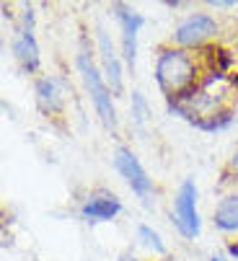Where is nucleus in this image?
<instances>
[{
  "label": "nucleus",
  "mask_w": 238,
  "mask_h": 261,
  "mask_svg": "<svg viewBox=\"0 0 238 261\" xmlns=\"http://www.w3.org/2000/svg\"><path fill=\"white\" fill-rule=\"evenodd\" d=\"M114 16L119 18V26H122V57L130 67H135V60H137V36H140V29L145 23L142 13H137L135 8L125 6V3H114Z\"/></svg>",
  "instance_id": "nucleus-6"
},
{
  "label": "nucleus",
  "mask_w": 238,
  "mask_h": 261,
  "mask_svg": "<svg viewBox=\"0 0 238 261\" xmlns=\"http://www.w3.org/2000/svg\"><path fill=\"white\" fill-rule=\"evenodd\" d=\"M197 78V65L194 57L181 49V47H171L163 49L155 60V83L169 98H184V93L194 86Z\"/></svg>",
  "instance_id": "nucleus-1"
},
{
  "label": "nucleus",
  "mask_w": 238,
  "mask_h": 261,
  "mask_svg": "<svg viewBox=\"0 0 238 261\" xmlns=\"http://www.w3.org/2000/svg\"><path fill=\"white\" fill-rule=\"evenodd\" d=\"M132 117L137 127H142L148 119V101L142 98V93H132Z\"/></svg>",
  "instance_id": "nucleus-13"
},
{
  "label": "nucleus",
  "mask_w": 238,
  "mask_h": 261,
  "mask_svg": "<svg viewBox=\"0 0 238 261\" xmlns=\"http://www.w3.org/2000/svg\"><path fill=\"white\" fill-rule=\"evenodd\" d=\"M114 166H116L119 176L127 181V186H130V189H132L142 202H148V199L153 197V192H155L153 178L148 176V171L142 168L140 158L130 150V147H116V153H114Z\"/></svg>",
  "instance_id": "nucleus-4"
},
{
  "label": "nucleus",
  "mask_w": 238,
  "mask_h": 261,
  "mask_svg": "<svg viewBox=\"0 0 238 261\" xmlns=\"http://www.w3.org/2000/svg\"><path fill=\"white\" fill-rule=\"evenodd\" d=\"M233 171L238 173V150H235V155H233Z\"/></svg>",
  "instance_id": "nucleus-15"
},
{
  "label": "nucleus",
  "mask_w": 238,
  "mask_h": 261,
  "mask_svg": "<svg viewBox=\"0 0 238 261\" xmlns=\"http://www.w3.org/2000/svg\"><path fill=\"white\" fill-rule=\"evenodd\" d=\"M218 34V21L210 13H192L186 16L176 31H174V42L184 49V47H197Z\"/></svg>",
  "instance_id": "nucleus-5"
},
{
  "label": "nucleus",
  "mask_w": 238,
  "mask_h": 261,
  "mask_svg": "<svg viewBox=\"0 0 238 261\" xmlns=\"http://www.w3.org/2000/svg\"><path fill=\"white\" fill-rule=\"evenodd\" d=\"M197 184L192 178H184L179 192H176V199H174V222L179 233L186 238V241H194L197 236L202 233V220H200V210H197Z\"/></svg>",
  "instance_id": "nucleus-3"
},
{
  "label": "nucleus",
  "mask_w": 238,
  "mask_h": 261,
  "mask_svg": "<svg viewBox=\"0 0 238 261\" xmlns=\"http://www.w3.org/2000/svg\"><path fill=\"white\" fill-rule=\"evenodd\" d=\"M99 55H101V65H104V78L109 83V88L114 93L122 91L125 81H122V60H119L111 39H109V34L104 29H99Z\"/></svg>",
  "instance_id": "nucleus-8"
},
{
  "label": "nucleus",
  "mask_w": 238,
  "mask_h": 261,
  "mask_svg": "<svg viewBox=\"0 0 238 261\" xmlns=\"http://www.w3.org/2000/svg\"><path fill=\"white\" fill-rule=\"evenodd\" d=\"M125 261H137V258H125Z\"/></svg>",
  "instance_id": "nucleus-17"
},
{
  "label": "nucleus",
  "mask_w": 238,
  "mask_h": 261,
  "mask_svg": "<svg viewBox=\"0 0 238 261\" xmlns=\"http://www.w3.org/2000/svg\"><path fill=\"white\" fill-rule=\"evenodd\" d=\"M36 103L47 114L62 109V88H60V81L55 75H44L36 81Z\"/></svg>",
  "instance_id": "nucleus-10"
},
{
  "label": "nucleus",
  "mask_w": 238,
  "mask_h": 261,
  "mask_svg": "<svg viewBox=\"0 0 238 261\" xmlns=\"http://www.w3.org/2000/svg\"><path fill=\"white\" fill-rule=\"evenodd\" d=\"M210 6H212V8H235L238 3H233V0H212Z\"/></svg>",
  "instance_id": "nucleus-14"
},
{
  "label": "nucleus",
  "mask_w": 238,
  "mask_h": 261,
  "mask_svg": "<svg viewBox=\"0 0 238 261\" xmlns=\"http://www.w3.org/2000/svg\"><path fill=\"white\" fill-rule=\"evenodd\" d=\"M137 241H140L145 248H150L153 253H158V256L166 253V243L161 241L158 230H153L150 225H140V228H137Z\"/></svg>",
  "instance_id": "nucleus-12"
},
{
  "label": "nucleus",
  "mask_w": 238,
  "mask_h": 261,
  "mask_svg": "<svg viewBox=\"0 0 238 261\" xmlns=\"http://www.w3.org/2000/svg\"><path fill=\"white\" fill-rule=\"evenodd\" d=\"M75 65H78L81 81H83V86H86V91L91 96V103L96 109L99 119L104 122L106 129H116V111H114V101H111V88H109V83L104 78V72H99L96 62L91 60V55L86 49L78 55Z\"/></svg>",
  "instance_id": "nucleus-2"
},
{
  "label": "nucleus",
  "mask_w": 238,
  "mask_h": 261,
  "mask_svg": "<svg viewBox=\"0 0 238 261\" xmlns=\"http://www.w3.org/2000/svg\"><path fill=\"white\" fill-rule=\"evenodd\" d=\"M210 261H223V258H218V256H212V258H210Z\"/></svg>",
  "instance_id": "nucleus-16"
},
{
  "label": "nucleus",
  "mask_w": 238,
  "mask_h": 261,
  "mask_svg": "<svg viewBox=\"0 0 238 261\" xmlns=\"http://www.w3.org/2000/svg\"><path fill=\"white\" fill-rule=\"evenodd\" d=\"M13 52L29 72H34L39 67V44L34 36V11L31 8H26V13H23V29L18 31L16 42H13Z\"/></svg>",
  "instance_id": "nucleus-7"
},
{
  "label": "nucleus",
  "mask_w": 238,
  "mask_h": 261,
  "mask_svg": "<svg viewBox=\"0 0 238 261\" xmlns=\"http://www.w3.org/2000/svg\"><path fill=\"white\" fill-rule=\"evenodd\" d=\"M212 222L220 233H238V194H228L218 202Z\"/></svg>",
  "instance_id": "nucleus-11"
},
{
  "label": "nucleus",
  "mask_w": 238,
  "mask_h": 261,
  "mask_svg": "<svg viewBox=\"0 0 238 261\" xmlns=\"http://www.w3.org/2000/svg\"><path fill=\"white\" fill-rule=\"evenodd\" d=\"M119 212H122V202H119L114 194H91L83 207H81V217L88 222H109L114 220Z\"/></svg>",
  "instance_id": "nucleus-9"
}]
</instances>
